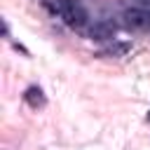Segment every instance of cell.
<instances>
[{
  "label": "cell",
  "mask_w": 150,
  "mask_h": 150,
  "mask_svg": "<svg viewBox=\"0 0 150 150\" xmlns=\"http://www.w3.org/2000/svg\"><path fill=\"white\" fill-rule=\"evenodd\" d=\"M61 19H63L70 28H82V26L87 23L89 14H87V9H84L82 5H77V2H63V5H61Z\"/></svg>",
  "instance_id": "cell-1"
},
{
  "label": "cell",
  "mask_w": 150,
  "mask_h": 150,
  "mask_svg": "<svg viewBox=\"0 0 150 150\" xmlns=\"http://www.w3.org/2000/svg\"><path fill=\"white\" fill-rule=\"evenodd\" d=\"M115 30H117L115 21H110V19H101V21H96L94 28L89 30V38H91V40H98V42H103V40H112Z\"/></svg>",
  "instance_id": "cell-2"
},
{
  "label": "cell",
  "mask_w": 150,
  "mask_h": 150,
  "mask_svg": "<svg viewBox=\"0 0 150 150\" xmlns=\"http://www.w3.org/2000/svg\"><path fill=\"white\" fill-rule=\"evenodd\" d=\"M23 101H26L30 108H42V105H45V94H42L40 87H28V89L23 91Z\"/></svg>",
  "instance_id": "cell-3"
},
{
  "label": "cell",
  "mask_w": 150,
  "mask_h": 150,
  "mask_svg": "<svg viewBox=\"0 0 150 150\" xmlns=\"http://www.w3.org/2000/svg\"><path fill=\"white\" fill-rule=\"evenodd\" d=\"M129 49H131V45H129V42H122V45H115V47H108V49H103V52H101V56H103V54H112V56H124V54H127Z\"/></svg>",
  "instance_id": "cell-4"
},
{
  "label": "cell",
  "mask_w": 150,
  "mask_h": 150,
  "mask_svg": "<svg viewBox=\"0 0 150 150\" xmlns=\"http://www.w3.org/2000/svg\"><path fill=\"white\" fill-rule=\"evenodd\" d=\"M136 7H141V9H150V0H136Z\"/></svg>",
  "instance_id": "cell-5"
},
{
  "label": "cell",
  "mask_w": 150,
  "mask_h": 150,
  "mask_svg": "<svg viewBox=\"0 0 150 150\" xmlns=\"http://www.w3.org/2000/svg\"><path fill=\"white\" fill-rule=\"evenodd\" d=\"M148 122H150V112H148Z\"/></svg>",
  "instance_id": "cell-6"
}]
</instances>
